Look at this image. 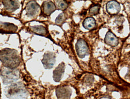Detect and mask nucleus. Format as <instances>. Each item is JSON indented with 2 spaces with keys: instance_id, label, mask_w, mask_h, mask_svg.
Wrapping results in <instances>:
<instances>
[{
  "instance_id": "f257e3e1",
  "label": "nucleus",
  "mask_w": 130,
  "mask_h": 99,
  "mask_svg": "<svg viewBox=\"0 0 130 99\" xmlns=\"http://www.w3.org/2000/svg\"><path fill=\"white\" fill-rule=\"evenodd\" d=\"M0 61L4 67L14 70L17 69L22 63V58L17 50L7 48L0 51Z\"/></svg>"
},
{
  "instance_id": "f03ea898",
  "label": "nucleus",
  "mask_w": 130,
  "mask_h": 99,
  "mask_svg": "<svg viewBox=\"0 0 130 99\" xmlns=\"http://www.w3.org/2000/svg\"><path fill=\"white\" fill-rule=\"evenodd\" d=\"M20 81L11 84L7 90V95L10 99H30V87Z\"/></svg>"
},
{
  "instance_id": "7ed1b4c3",
  "label": "nucleus",
  "mask_w": 130,
  "mask_h": 99,
  "mask_svg": "<svg viewBox=\"0 0 130 99\" xmlns=\"http://www.w3.org/2000/svg\"><path fill=\"white\" fill-rule=\"evenodd\" d=\"M1 76L3 83L11 84L19 78L20 71L18 69H10L6 67H2L1 70Z\"/></svg>"
},
{
  "instance_id": "20e7f679",
  "label": "nucleus",
  "mask_w": 130,
  "mask_h": 99,
  "mask_svg": "<svg viewBox=\"0 0 130 99\" xmlns=\"http://www.w3.org/2000/svg\"><path fill=\"white\" fill-rule=\"evenodd\" d=\"M40 12V7L36 1H28L25 7L23 9V14H25L26 17L28 19H35Z\"/></svg>"
},
{
  "instance_id": "39448f33",
  "label": "nucleus",
  "mask_w": 130,
  "mask_h": 99,
  "mask_svg": "<svg viewBox=\"0 0 130 99\" xmlns=\"http://www.w3.org/2000/svg\"><path fill=\"white\" fill-rule=\"evenodd\" d=\"M76 52L80 58H84L88 55L89 48L87 43L83 38H79L75 45Z\"/></svg>"
},
{
  "instance_id": "423d86ee",
  "label": "nucleus",
  "mask_w": 130,
  "mask_h": 99,
  "mask_svg": "<svg viewBox=\"0 0 130 99\" xmlns=\"http://www.w3.org/2000/svg\"><path fill=\"white\" fill-rule=\"evenodd\" d=\"M56 55L51 52H48L43 55L42 63L45 69H51L56 63Z\"/></svg>"
},
{
  "instance_id": "0eeeda50",
  "label": "nucleus",
  "mask_w": 130,
  "mask_h": 99,
  "mask_svg": "<svg viewBox=\"0 0 130 99\" xmlns=\"http://www.w3.org/2000/svg\"><path fill=\"white\" fill-rule=\"evenodd\" d=\"M56 95L57 99H70L72 90L68 86H61L56 89Z\"/></svg>"
},
{
  "instance_id": "6e6552de",
  "label": "nucleus",
  "mask_w": 130,
  "mask_h": 99,
  "mask_svg": "<svg viewBox=\"0 0 130 99\" xmlns=\"http://www.w3.org/2000/svg\"><path fill=\"white\" fill-rule=\"evenodd\" d=\"M19 1H3L2 3L4 6V10L9 13L15 12L21 7V3Z\"/></svg>"
},
{
  "instance_id": "1a4fd4ad",
  "label": "nucleus",
  "mask_w": 130,
  "mask_h": 99,
  "mask_svg": "<svg viewBox=\"0 0 130 99\" xmlns=\"http://www.w3.org/2000/svg\"><path fill=\"white\" fill-rule=\"evenodd\" d=\"M107 12L111 15L118 14L121 10V6L116 1H110L107 3L106 6Z\"/></svg>"
},
{
  "instance_id": "9d476101",
  "label": "nucleus",
  "mask_w": 130,
  "mask_h": 99,
  "mask_svg": "<svg viewBox=\"0 0 130 99\" xmlns=\"http://www.w3.org/2000/svg\"><path fill=\"white\" fill-rule=\"evenodd\" d=\"M56 6L53 1H44L42 7V11L43 13L46 16H50L56 10Z\"/></svg>"
},
{
  "instance_id": "9b49d317",
  "label": "nucleus",
  "mask_w": 130,
  "mask_h": 99,
  "mask_svg": "<svg viewBox=\"0 0 130 99\" xmlns=\"http://www.w3.org/2000/svg\"><path fill=\"white\" fill-rule=\"evenodd\" d=\"M65 66L63 63H61L53 71V79L56 82H58L61 81L63 74L64 73Z\"/></svg>"
},
{
  "instance_id": "f8f14e48",
  "label": "nucleus",
  "mask_w": 130,
  "mask_h": 99,
  "mask_svg": "<svg viewBox=\"0 0 130 99\" xmlns=\"http://www.w3.org/2000/svg\"><path fill=\"white\" fill-rule=\"evenodd\" d=\"M1 24L2 25V29L1 30H3V31H0V32L12 34L18 31V27L13 24L8 23V22H3Z\"/></svg>"
},
{
  "instance_id": "ddd939ff",
  "label": "nucleus",
  "mask_w": 130,
  "mask_h": 99,
  "mask_svg": "<svg viewBox=\"0 0 130 99\" xmlns=\"http://www.w3.org/2000/svg\"><path fill=\"white\" fill-rule=\"evenodd\" d=\"M105 42L107 45L115 47L118 45L119 40L116 35L114 34L113 33H112L111 32L109 31L107 32L106 35H105Z\"/></svg>"
},
{
  "instance_id": "4468645a",
  "label": "nucleus",
  "mask_w": 130,
  "mask_h": 99,
  "mask_svg": "<svg viewBox=\"0 0 130 99\" xmlns=\"http://www.w3.org/2000/svg\"><path fill=\"white\" fill-rule=\"evenodd\" d=\"M30 30L36 34L37 35H46L47 30L45 27L42 25H35L31 26L30 27Z\"/></svg>"
},
{
  "instance_id": "2eb2a0df",
  "label": "nucleus",
  "mask_w": 130,
  "mask_h": 99,
  "mask_svg": "<svg viewBox=\"0 0 130 99\" xmlns=\"http://www.w3.org/2000/svg\"><path fill=\"white\" fill-rule=\"evenodd\" d=\"M84 28L86 30H91L93 29L96 26V21L95 19L93 18L92 17H87L85 20L84 21L83 23Z\"/></svg>"
},
{
  "instance_id": "dca6fc26",
  "label": "nucleus",
  "mask_w": 130,
  "mask_h": 99,
  "mask_svg": "<svg viewBox=\"0 0 130 99\" xmlns=\"http://www.w3.org/2000/svg\"><path fill=\"white\" fill-rule=\"evenodd\" d=\"M54 3L57 9L60 10H65L68 7V3L65 1H55Z\"/></svg>"
},
{
  "instance_id": "f3484780",
  "label": "nucleus",
  "mask_w": 130,
  "mask_h": 99,
  "mask_svg": "<svg viewBox=\"0 0 130 99\" xmlns=\"http://www.w3.org/2000/svg\"><path fill=\"white\" fill-rule=\"evenodd\" d=\"M65 20V15L64 13H60L56 19V24L60 25L63 23Z\"/></svg>"
},
{
  "instance_id": "a211bd4d",
  "label": "nucleus",
  "mask_w": 130,
  "mask_h": 99,
  "mask_svg": "<svg viewBox=\"0 0 130 99\" xmlns=\"http://www.w3.org/2000/svg\"><path fill=\"white\" fill-rule=\"evenodd\" d=\"M100 7L99 6H94L92 7L89 10V14L90 15H95V14H98L100 12Z\"/></svg>"
},
{
  "instance_id": "6ab92c4d",
  "label": "nucleus",
  "mask_w": 130,
  "mask_h": 99,
  "mask_svg": "<svg viewBox=\"0 0 130 99\" xmlns=\"http://www.w3.org/2000/svg\"><path fill=\"white\" fill-rule=\"evenodd\" d=\"M100 99H111V98H110L109 97L105 96V97H101V98H100Z\"/></svg>"
},
{
  "instance_id": "aec40b11",
  "label": "nucleus",
  "mask_w": 130,
  "mask_h": 99,
  "mask_svg": "<svg viewBox=\"0 0 130 99\" xmlns=\"http://www.w3.org/2000/svg\"><path fill=\"white\" fill-rule=\"evenodd\" d=\"M0 30H1V29H0Z\"/></svg>"
}]
</instances>
